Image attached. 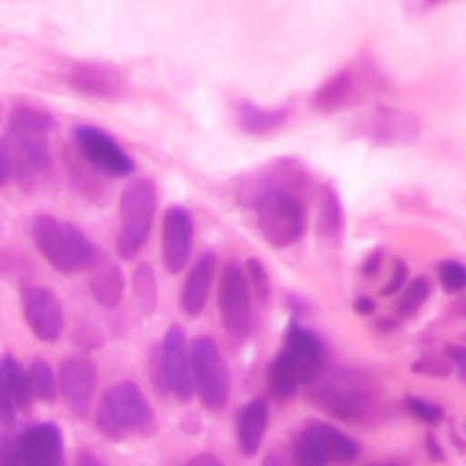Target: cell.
<instances>
[{
	"label": "cell",
	"instance_id": "cell-1",
	"mask_svg": "<svg viewBox=\"0 0 466 466\" xmlns=\"http://www.w3.org/2000/svg\"><path fill=\"white\" fill-rule=\"evenodd\" d=\"M55 118L36 107H16L9 116L5 150L12 162V177L21 187H35L50 168L48 137Z\"/></svg>",
	"mask_w": 466,
	"mask_h": 466
},
{
	"label": "cell",
	"instance_id": "cell-2",
	"mask_svg": "<svg viewBox=\"0 0 466 466\" xmlns=\"http://www.w3.org/2000/svg\"><path fill=\"white\" fill-rule=\"evenodd\" d=\"M96 428L107 440L121 441L132 432L150 437L157 431V421H155L153 408L141 394L139 387L126 380L105 391L96 408Z\"/></svg>",
	"mask_w": 466,
	"mask_h": 466
},
{
	"label": "cell",
	"instance_id": "cell-3",
	"mask_svg": "<svg viewBox=\"0 0 466 466\" xmlns=\"http://www.w3.org/2000/svg\"><path fill=\"white\" fill-rule=\"evenodd\" d=\"M32 239L46 262L59 273L86 268L96 255V246L71 223H62L50 214H39L32 221Z\"/></svg>",
	"mask_w": 466,
	"mask_h": 466
},
{
	"label": "cell",
	"instance_id": "cell-4",
	"mask_svg": "<svg viewBox=\"0 0 466 466\" xmlns=\"http://www.w3.org/2000/svg\"><path fill=\"white\" fill-rule=\"evenodd\" d=\"M157 214V189L148 177L127 182L118 198L116 250L123 259H132L148 241Z\"/></svg>",
	"mask_w": 466,
	"mask_h": 466
},
{
	"label": "cell",
	"instance_id": "cell-5",
	"mask_svg": "<svg viewBox=\"0 0 466 466\" xmlns=\"http://www.w3.org/2000/svg\"><path fill=\"white\" fill-rule=\"evenodd\" d=\"M253 209L259 235L268 246L282 250L300 241L305 232V208L299 196L289 191H268Z\"/></svg>",
	"mask_w": 466,
	"mask_h": 466
},
{
	"label": "cell",
	"instance_id": "cell-6",
	"mask_svg": "<svg viewBox=\"0 0 466 466\" xmlns=\"http://www.w3.org/2000/svg\"><path fill=\"white\" fill-rule=\"evenodd\" d=\"M150 371H153V385L157 391L176 396L182 403L194 399L191 346L187 344L185 332L177 326L168 328L162 344L155 349Z\"/></svg>",
	"mask_w": 466,
	"mask_h": 466
},
{
	"label": "cell",
	"instance_id": "cell-7",
	"mask_svg": "<svg viewBox=\"0 0 466 466\" xmlns=\"http://www.w3.org/2000/svg\"><path fill=\"white\" fill-rule=\"evenodd\" d=\"M191 376L194 394L209 412H221L230 400V371L217 341L198 337L191 344Z\"/></svg>",
	"mask_w": 466,
	"mask_h": 466
},
{
	"label": "cell",
	"instance_id": "cell-8",
	"mask_svg": "<svg viewBox=\"0 0 466 466\" xmlns=\"http://www.w3.org/2000/svg\"><path fill=\"white\" fill-rule=\"evenodd\" d=\"M218 314L228 335L237 341H244L253 330V309H250V291L246 285L244 268L230 262L223 267L218 278Z\"/></svg>",
	"mask_w": 466,
	"mask_h": 466
},
{
	"label": "cell",
	"instance_id": "cell-9",
	"mask_svg": "<svg viewBox=\"0 0 466 466\" xmlns=\"http://www.w3.org/2000/svg\"><path fill=\"white\" fill-rule=\"evenodd\" d=\"M77 153L94 171L112 177H130L135 173V162L130 155L107 135L94 126H77L73 130Z\"/></svg>",
	"mask_w": 466,
	"mask_h": 466
},
{
	"label": "cell",
	"instance_id": "cell-10",
	"mask_svg": "<svg viewBox=\"0 0 466 466\" xmlns=\"http://www.w3.org/2000/svg\"><path fill=\"white\" fill-rule=\"evenodd\" d=\"M305 182H308V176L296 159H276L259 171L250 173L248 182L239 185L237 196L241 198V203L248 205L258 203L268 191H289L300 198V189L305 187Z\"/></svg>",
	"mask_w": 466,
	"mask_h": 466
},
{
	"label": "cell",
	"instance_id": "cell-11",
	"mask_svg": "<svg viewBox=\"0 0 466 466\" xmlns=\"http://www.w3.org/2000/svg\"><path fill=\"white\" fill-rule=\"evenodd\" d=\"M23 319L32 335L46 344H55L64 332V312L57 296L46 287H25L21 291Z\"/></svg>",
	"mask_w": 466,
	"mask_h": 466
},
{
	"label": "cell",
	"instance_id": "cell-12",
	"mask_svg": "<svg viewBox=\"0 0 466 466\" xmlns=\"http://www.w3.org/2000/svg\"><path fill=\"white\" fill-rule=\"evenodd\" d=\"M96 385H98V371H96L91 360H64L57 373V390L64 405L68 408V412L76 414L77 419H85L89 414L91 403H94Z\"/></svg>",
	"mask_w": 466,
	"mask_h": 466
},
{
	"label": "cell",
	"instance_id": "cell-13",
	"mask_svg": "<svg viewBox=\"0 0 466 466\" xmlns=\"http://www.w3.org/2000/svg\"><path fill=\"white\" fill-rule=\"evenodd\" d=\"M66 82L82 96L98 100H121L127 96V80L112 64L80 62L68 68Z\"/></svg>",
	"mask_w": 466,
	"mask_h": 466
},
{
	"label": "cell",
	"instance_id": "cell-14",
	"mask_svg": "<svg viewBox=\"0 0 466 466\" xmlns=\"http://www.w3.org/2000/svg\"><path fill=\"white\" fill-rule=\"evenodd\" d=\"M285 350L299 367L300 385H317L326 373V349L308 328L291 321L285 332Z\"/></svg>",
	"mask_w": 466,
	"mask_h": 466
},
{
	"label": "cell",
	"instance_id": "cell-15",
	"mask_svg": "<svg viewBox=\"0 0 466 466\" xmlns=\"http://www.w3.org/2000/svg\"><path fill=\"white\" fill-rule=\"evenodd\" d=\"M194 248V221L182 208H171L162 221V262L171 276L185 271Z\"/></svg>",
	"mask_w": 466,
	"mask_h": 466
},
{
	"label": "cell",
	"instance_id": "cell-16",
	"mask_svg": "<svg viewBox=\"0 0 466 466\" xmlns=\"http://www.w3.org/2000/svg\"><path fill=\"white\" fill-rule=\"evenodd\" d=\"M21 466H62L64 437L55 423H36L16 435Z\"/></svg>",
	"mask_w": 466,
	"mask_h": 466
},
{
	"label": "cell",
	"instance_id": "cell-17",
	"mask_svg": "<svg viewBox=\"0 0 466 466\" xmlns=\"http://www.w3.org/2000/svg\"><path fill=\"white\" fill-rule=\"evenodd\" d=\"M312 403L328 417L341 419V421H355L367 410V396L358 387H350L349 382L337 380H319V387L309 391Z\"/></svg>",
	"mask_w": 466,
	"mask_h": 466
},
{
	"label": "cell",
	"instance_id": "cell-18",
	"mask_svg": "<svg viewBox=\"0 0 466 466\" xmlns=\"http://www.w3.org/2000/svg\"><path fill=\"white\" fill-rule=\"evenodd\" d=\"M86 282H89L91 296L103 309L112 312L121 305L123 291H126V278H123L118 262L109 253L96 248L94 259L86 267Z\"/></svg>",
	"mask_w": 466,
	"mask_h": 466
},
{
	"label": "cell",
	"instance_id": "cell-19",
	"mask_svg": "<svg viewBox=\"0 0 466 466\" xmlns=\"http://www.w3.org/2000/svg\"><path fill=\"white\" fill-rule=\"evenodd\" d=\"M300 435L309 441L314 451L321 455L328 466H353L358 460L360 451L350 437L332 428L330 423H309Z\"/></svg>",
	"mask_w": 466,
	"mask_h": 466
},
{
	"label": "cell",
	"instance_id": "cell-20",
	"mask_svg": "<svg viewBox=\"0 0 466 466\" xmlns=\"http://www.w3.org/2000/svg\"><path fill=\"white\" fill-rule=\"evenodd\" d=\"M419 130L421 126L417 116L399 109H376L362 123V135L376 144H408L419 135Z\"/></svg>",
	"mask_w": 466,
	"mask_h": 466
},
{
	"label": "cell",
	"instance_id": "cell-21",
	"mask_svg": "<svg viewBox=\"0 0 466 466\" xmlns=\"http://www.w3.org/2000/svg\"><path fill=\"white\" fill-rule=\"evenodd\" d=\"M214 273H217V255L214 253H203L196 259L194 267H191L180 296V308L189 319H196L203 314L209 299V291H212Z\"/></svg>",
	"mask_w": 466,
	"mask_h": 466
},
{
	"label": "cell",
	"instance_id": "cell-22",
	"mask_svg": "<svg viewBox=\"0 0 466 466\" xmlns=\"http://www.w3.org/2000/svg\"><path fill=\"white\" fill-rule=\"evenodd\" d=\"M289 121L287 107H259L255 103H241L237 107V126L250 137H268L280 132Z\"/></svg>",
	"mask_w": 466,
	"mask_h": 466
},
{
	"label": "cell",
	"instance_id": "cell-23",
	"mask_svg": "<svg viewBox=\"0 0 466 466\" xmlns=\"http://www.w3.org/2000/svg\"><path fill=\"white\" fill-rule=\"evenodd\" d=\"M267 423L268 408L264 400H250V403H246L241 408L239 421H237V441H239V451L244 458L258 455L264 440V432H267Z\"/></svg>",
	"mask_w": 466,
	"mask_h": 466
},
{
	"label": "cell",
	"instance_id": "cell-24",
	"mask_svg": "<svg viewBox=\"0 0 466 466\" xmlns=\"http://www.w3.org/2000/svg\"><path fill=\"white\" fill-rule=\"evenodd\" d=\"M344 205H341L339 194L330 185L321 187L319 196V235L330 244H339L344 237Z\"/></svg>",
	"mask_w": 466,
	"mask_h": 466
},
{
	"label": "cell",
	"instance_id": "cell-25",
	"mask_svg": "<svg viewBox=\"0 0 466 466\" xmlns=\"http://www.w3.org/2000/svg\"><path fill=\"white\" fill-rule=\"evenodd\" d=\"M267 382L271 394L280 400H291L296 394H299L300 390L299 367H296L294 360H291L285 350H280V353L273 358V362L268 364Z\"/></svg>",
	"mask_w": 466,
	"mask_h": 466
},
{
	"label": "cell",
	"instance_id": "cell-26",
	"mask_svg": "<svg viewBox=\"0 0 466 466\" xmlns=\"http://www.w3.org/2000/svg\"><path fill=\"white\" fill-rule=\"evenodd\" d=\"M355 89V80L349 71H339L330 77V80L323 82L317 91H314L312 105L317 112L321 114H332L337 109L344 107L350 100Z\"/></svg>",
	"mask_w": 466,
	"mask_h": 466
},
{
	"label": "cell",
	"instance_id": "cell-27",
	"mask_svg": "<svg viewBox=\"0 0 466 466\" xmlns=\"http://www.w3.org/2000/svg\"><path fill=\"white\" fill-rule=\"evenodd\" d=\"M0 369H3L5 382H7V390L9 394H12L14 405H16V412H27L32 405V391L30 382H27V373L23 371L21 364L14 358L0 360Z\"/></svg>",
	"mask_w": 466,
	"mask_h": 466
},
{
	"label": "cell",
	"instance_id": "cell-28",
	"mask_svg": "<svg viewBox=\"0 0 466 466\" xmlns=\"http://www.w3.org/2000/svg\"><path fill=\"white\" fill-rule=\"evenodd\" d=\"M25 373H27V382H30L32 399L41 400V403L46 405H53L59 396L57 376H55L53 369H50L44 360H35Z\"/></svg>",
	"mask_w": 466,
	"mask_h": 466
},
{
	"label": "cell",
	"instance_id": "cell-29",
	"mask_svg": "<svg viewBox=\"0 0 466 466\" xmlns=\"http://www.w3.org/2000/svg\"><path fill=\"white\" fill-rule=\"evenodd\" d=\"M135 294L137 300H139L141 309L144 312H153L155 305H157V280H155V273L150 268V264H139L135 271Z\"/></svg>",
	"mask_w": 466,
	"mask_h": 466
},
{
	"label": "cell",
	"instance_id": "cell-30",
	"mask_svg": "<svg viewBox=\"0 0 466 466\" xmlns=\"http://www.w3.org/2000/svg\"><path fill=\"white\" fill-rule=\"evenodd\" d=\"M244 276H246V285H248L250 299H258L259 303H267L271 299V282H268V273L264 268V264L259 259L250 258L244 262Z\"/></svg>",
	"mask_w": 466,
	"mask_h": 466
},
{
	"label": "cell",
	"instance_id": "cell-31",
	"mask_svg": "<svg viewBox=\"0 0 466 466\" xmlns=\"http://www.w3.org/2000/svg\"><path fill=\"white\" fill-rule=\"evenodd\" d=\"M431 299V282L426 278H414L408 287L403 289V296L399 300V314L400 317H414L423 303Z\"/></svg>",
	"mask_w": 466,
	"mask_h": 466
},
{
	"label": "cell",
	"instance_id": "cell-32",
	"mask_svg": "<svg viewBox=\"0 0 466 466\" xmlns=\"http://www.w3.org/2000/svg\"><path fill=\"white\" fill-rule=\"evenodd\" d=\"M437 276H440L441 287L449 294H460L466 289V267L464 264L455 262V259H446L437 267Z\"/></svg>",
	"mask_w": 466,
	"mask_h": 466
},
{
	"label": "cell",
	"instance_id": "cell-33",
	"mask_svg": "<svg viewBox=\"0 0 466 466\" xmlns=\"http://www.w3.org/2000/svg\"><path fill=\"white\" fill-rule=\"evenodd\" d=\"M405 403H408L410 414H412L414 419H419L421 423H428V426H437V423L444 419V410L426 399H414V396H410Z\"/></svg>",
	"mask_w": 466,
	"mask_h": 466
},
{
	"label": "cell",
	"instance_id": "cell-34",
	"mask_svg": "<svg viewBox=\"0 0 466 466\" xmlns=\"http://www.w3.org/2000/svg\"><path fill=\"white\" fill-rule=\"evenodd\" d=\"M291 464L294 466H328L321 460V455L309 446V441L305 440L299 432V437L294 440V446H291Z\"/></svg>",
	"mask_w": 466,
	"mask_h": 466
},
{
	"label": "cell",
	"instance_id": "cell-35",
	"mask_svg": "<svg viewBox=\"0 0 466 466\" xmlns=\"http://www.w3.org/2000/svg\"><path fill=\"white\" fill-rule=\"evenodd\" d=\"M16 405H14L12 394L7 390V382H5L3 369H0V426L12 428L16 423Z\"/></svg>",
	"mask_w": 466,
	"mask_h": 466
},
{
	"label": "cell",
	"instance_id": "cell-36",
	"mask_svg": "<svg viewBox=\"0 0 466 466\" xmlns=\"http://www.w3.org/2000/svg\"><path fill=\"white\" fill-rule=\"evenodd\" d=\"M412 371L419 376H431V378H449L451 376V364L449 360L440 358H423L412 364Z\"/></svg>",
	"mask_w": 466,
	"mask_h": 466
},
{
	"label": "cell",
	"instance_id": "cell-37",
	"mask_svg": "<svg viewBox=\"0 0 466 466\" xmlns=\"http://www.w3.org/2000/svg\"><path fill=\"white\" fill-rule=\"evenodd\" d=\"M405 280H408V264L405 262H396L394 268H391V276L390 280L385 282V287H382L380 294L382 296H394L396 291H403L405 289Z\"/></svg>",
	"mask_w": 466,
	"mask_h": 466
},
{
	"label": "cell",
	"instance_id": "cell-38",
	"mask_svg": "<svg viewBox=\"0 0 466 466\" xmlns=\"http://www.w3.org/2000/svg\"><path fill=\"white\" fill-rule=\"evenodd\" d=\"M446 358H449L451 369H455L460 380L466 382V346L449 344V349H446Z\"/></svg>",
	"mask_w": 466,
	"mask_h": 466
},
{
	"label": "cell",
	"instance_id": "cell-39",
	"mask_svg": "<svg viewBox=\"0 0 466 466\" xmlns=\"http://www.w3.org/2000/svg\"><path fill=\"white\" fill-rule=\"evenodd\" d=\"M0 466H21L16 437H7L0 441Z\"/></svg>",
	"mask_w": 466,
	"mask_h": 466
},
{
	"label": "cell",
	"instance_id": "cell-40",
	"mask_svg": "<svg viewBox=\"0 0 466 466\" xmlns=\"http://www.w3.org/2000/svg\"><path fill=\"white\" fill-rule=\"evenodd\" d=\"M12 180V162H9V155L5 150V146L0 144V187H5Z\"/></svg>",
	"mask_w": 466,
	"mask_h": 466
},
{
	"label": "cell",
	"instance_id": "cell-41",
	"mask_svg": "<svg viewBox=\"0 0 466 466\" xmlns=\"http://www.w3.org/2000/svg\"><path fill=\"white\" fill-rule=\"evenodd\" d=\"M182 466H226V464H223L221 460L212 453H198V455H194L191 460H187Z\"/></svg>",
	"mask_w": 466,
	"mask_h": 466
},
{
	"label": "cell",
	"instance_id": "cell-42",
	"mask_svg": "<svg viewBox=\"0 0 466 466\" xmlns=\"http://www.w3.org/2000/svg\"><path fill=\"white\" fill-rule=\"evenodd\" d=\"M380 264H382V253H380V250H378V253L369 255V259H367V262H364V267H362V273L367 278L376 276L378 268H380Z\"/></svg>",
	"mask_w": 466,
	"mask_h": 466
},
{
	"label": "cell",
	"instance_id": "cell-43",
	"mask_svg": "<svg viewBox=\"0 0 466 466\" xmlns=\"http://www.w3.org/2000/svg\"><path fill=\"white\" fill-rule=\"evenodd\" d=\"M353 309L360 317H369V314H373V309H376V303H373L371 299H360L353 303Z\"/></svg>",
	"mask_w": 466,
	"mask_h": 466
},
{
	"label": "cell",
	"instance_id": "cell-44",
	"mask_svg": "<svg viewBox=\"0 0 466 466\" xmlns=\"http://www.w3.org/2000/svg\"><path fill=\"white\" fill-rule=\"evenodd\" d=\"M76 466H100V462L91 453H80V458H77Z\"/></svg>",
	"mask_w": 466,
	"mask_h": 466
},
{
	"label": "cell",
	"instance_id": "cell-45",
	"mask_svg": "<svg viewBox=\"0 0 466 466\" xmlns=\"http://www.w3.org/2000/svg\"><path fill=\"white\" fill-rule=\"evenodd\" d=\"M428 453H431V458H435V460H441V451H440V446H437V441L432 440V437H428Z\"/></svg>",
	"mask_w": 466,
	"mask_h": 466
},
{
	"label": "cell",
	"instance_id": "cell-46",
	"mask_svg": "<svg viewBox=\"0 0 466 466\" xmlns=\"http://www.w3.org/2000/svg\"><path fill=\"white\" fill-rule=\"evenodd\" d=\"M262 466H282V464L278 462V460L273 458V455H271V458H267V460H264V464H262Z\"/></svg>",
	"mask_w": 466,
	"mask_h": 466
}]
</instances>
